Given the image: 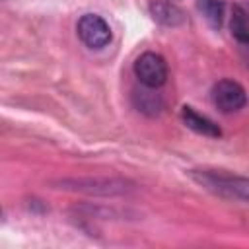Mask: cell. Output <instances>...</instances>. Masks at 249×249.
I'll return each instance as SVG.
<instances>
[{
	"mask_svg": "<svg viewBox=\"0 0 249 249\" xmlns=\"http://www.w3.org/2000/svg\"><path fill=\"white\" fill-rule=\"evenodd\" d=\"M189 175L196 185L210 191L212 195L249 204V177L218 169H191Z\"/></svg>",
	"mask_w": 249,
	"mask_h": 249,
	"instance_id": "6da1fadb",
	"label": "cell"
},
{
	"mask_svg": "<svg viewBox=\"0 0 249 249\" xmlns=\"http://www.w3.org/2000/svg\"><path fill=\"white\" fill-rule=\"evenodd\" d=\"M53 185H56V189L62 191L99 195V196L126 195L132 191V185L121 177H68V179H58Z\"/></svg>",
	"mask_w": 249,
	"mask_h": 249,
	"instance_id": "7a4b0ae2",
	"label": "cell"
},
{
	"mask_svg": "<svg viewBox=\"0 0 249 249\" xmlns=\"http://www.w3.org/2000/svg\"><path fill=\"white\" fill-rule=\"evenodd\" d=\"M134 76L138 78V82L146 88H161L167 82V62L161 54L146 51L142 53L136 60H134Z\"/></svg>",
	"mask_w": 249,
	"mask_h": 249,
	"instance_id": "3957f363",
	"label": "cell"
},
{
	"mask_svg": "<svg viewBox=\"0 0 249 249\" xmlns=\"http://www.w3.org/2000/svg\"><path fill=\"white\" fill-rule=\"evenodd\" d=\"M78 39L91 51H99L111 43V27L97 14H84L76 25Z\"/></svg>",
	"mask_w": 249,
	"mask_h": 249,
	"instance_id": "277c9868",
	"label": "cell"
},
{
	"mask_svg": "<svg viewBox=\"0 0 249 249\" xmlns=\"http://www.w3.org/2000/svg\"><path fill=\"white\" fill-rule=\"evenodd\" d=\"M212 103L216 105L218 111L230 115V113H237L247 105V93L243 89V86L235 80H220L212 86Z\"/></svg>",
	"mask_w": 249,
	"mask_h": 249,
	"instance_id": "5b68a950",
	"label": "cell"
},
{
	"mask_svg": "<svg viewBox=\"0 0 249 249\" xmlns=\"http://www.w3.org/2000/svg\"><path fill=\"white\" fill-rule=\"evenodd\" d=\"M181 121L187 128H191L193 132L200 134V136H206V138H220L222 136V130L220 126L208 119L206 115H200L198 111H195L191 105H183L181 107Z\"/></svg>",
	"mask_w": 249,
	"mask_h": 249,
	"instance_id": "8992f818",
	"label": "cell"
},
{
	"mask_svg": "<svg viewBox=\"0 0 249 249\" xmlns=\"http://www.w3.org/2000/svg\"><path fill=\"white\" fill-rule=\"evenodd\" d=\"M148 10H150V16L165 27H179L187 21L185 12L169 0H150Z\"/></svg>",
	"mask_w": 249,
	"mask_h": 249,
	"instance_id": "52a82bcc",
	"label": "cell"
},
{
	"mask_svg": "<svg viewBox=\"0 0 249 249\" xmlns=\"http://www.w3.org/2000/svg\"><path fill=\"white\" fill-rule=\"evenodd\" d=\"M132 101H134V107L146 115H158L163 109V99L160 93H156L154 88L144 86L142 89H136L132 93Z\"/></svg>",
	"mask_w": 249,
	"mask_h": 249,
	"instance_id": "ba28073f",
	"label": "cell"
},
{
	"mask_svg": "<svg viewBox=\"0 0 249 249\" xmlns=\"http://www.w3.org/2000/svg\"><path fill=\"white\" fill-rule=\"evenodd\" d=\"M230 29H231V37L237 43L249 47V14L241 6H233L231 19H230Z\"/></svg>",
	"mask_w": 249,
	"mask_h": 249,
	"instance_id": "9c48e42d",
	"label": "cell"
},
{
	"mask_svg": "<svg viewBox=\"0 0 249 249\" xmlns=\"http://www.w3.org/2000/svg\"><path fill=\"white\" fill-rule=\"evenodd\" d=\"M196 8L214 29H218L222 25V19H224V2L222 0H196Z\"/></svg>",
	"mask_w": 249,
	"mask_h": 249,
	"instance_id": "30bf717a",
	"label": "cell"
}]
</instances>
